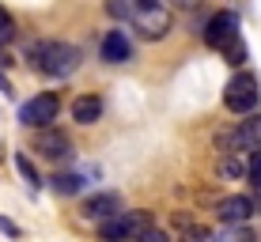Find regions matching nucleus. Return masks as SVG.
Here are the masks:
<instances>
[{
    "mask_svg": "<svg viewBox=\"0 0 261 242\" xmlns=\"http://www.w3.org/2000/svg\"><path fill=\"white\" fill-rule=\"evenodd\" d=\"M170 4H174V8H182V12H193V8H201L204 0H170Z\"/></svg>",
    "mask_w": 261,
    "mask_h": 242,
    "instance_id": "nucleus-19",
    "label": "nucleus"
},
{
    "mask_svg": "<svg viewBox=\"0 0 261 242\" xmlns=\"http://www.w3.org/2000/svg\"><path fill=\"white\" fill-rule=\"evenodd\" d=\"M144 227H151V216L148 212H140V208H133V212H114V216H106V220H98V238H106V242H121V238H140L144 235Z\"/></svg>",
    "mask_w": 261,
    "mask_h": 242,
    "instance_id": "nucleus-3",
    "label": "nucleus"
},
{
    "mask_svg": "<svg viewBox=\"0 0 261 242\" xmlns=\"http://www.w3.org/2000/svg\"><path fill=\"white\" fill-rule=\"evenodd\" d=\"M216 174H220L223 182H242V178H246V159H242V151H223L220 163H216Z\"/></svg>",
    "mask_w": 261,
    "mask_h": 242,
    "instance_id": "nucleus-12",
    "label": "nucleus"
},
{
    "mask_svg": "<svg viewBox=\"0 0 261 242\" xmlns=\"http://www.w3.org/2000/svg\"><path fill=\"white\" fill-rule=\"evenodd\" d=\"M133 26H137V34L144 42H163L170 34V26H174V19H170V8H163L159 0H140L137 15L129 19Z\"/></svg>",
    "mask_w": 261,
    "mask_h": 242,
    "instance_id": "nucleus-2",
    "label": "nucleus"
},
{
    "mask_svg": "<svg viewBox=\"0 0 261 242\" xmlns=\"http://www.w3.org/2000/svg\"><path fill=\"white\" fill-rule=\"evenodd\" d=\"M257 102H261V87H257L254 72H235L227 79V87H223V106H227L231 114H250V110H257Z\"/></svg>",
    "mask_w": 261,
    "mask_h": 242,
    "instance_id": "nucleus-4",
    "label": "nucleus"
},
{
    "mask_svg": "<svg viewBox=\"0 0 261 242\" xmlns=\"http://www.w3.org/2000/svg\"><path fill=\"white\" fill-rule=\"evenodd\" d=\"M121 208V197L114 193V190H106V193H91L84 201V220H91V223H98V220H106V216H114V212Z\"/></svg>",
    "mask_w": 261,
    "mask_h": 242,
    "instance_id": "nucleus-9",
    "label": "nucleus"
},
{
    "mask_svg": "<svg viewBox=\"0 0 261 242\" xmlns=\"http://www.w3.org/2000/svg\"><path fill=\"white\" fill-rule=\"evenodd\" d=\"M137 8H140V0H106V15L114 23H129L137 15Z\"/></svg>",
    "mask_w": 261,
    "mask_h": 242,
    "instance_id": "nucleus-15",
    "label": "nucleus"
},
{
    "mask_svg": "<svg viewBox=\"0 0 261 242\" xmlns=\"http://www.w3.org/2000/svg\"><path fill=\"white\" fill-rule=\"evenodd\" d=\"M61 114V98L53 91H42L34 98H27V102L19 106V125H27V129H42V125H53Z\"/></svg>",
    "mask_w": 261,
    "mask_h": 242,
    "instance_id": "nucleus-5",
    "label": "nucleus"
},
{
    "mask_svg": "<svg viewBox=\"0 0 261 242\" xmlns=\"http://www.w3.org/2000/svg\"><path fill=\"white\" fill-rule=\"evenodd\" d=\"M15 170H19V174L27 178V182H31L34 185V190H38V185H42V178H38V170H34V163H31V159H27L23 155V151H19V155H15Z\"/></svg>",
    "mask_w": 261,
    "mask_h": 242,
    "instance_id": "nucleus-16",
    "label": "nucleus"
},
{
    "mask_svg": "<svg viewBox=\"0 0 261 242\" xmlns=\"http://www.w3.org/2000/svg\"><path fill=\"white\" fill-rule=\"evenodd\" d=\"M12 38H15V19L8 15V8H0V46H8Z\"/></svg>",
    "mask_w": 261,
    "mask_h": 242,
    "instance_id": "nucleus-18",
    "label": "nucleus"
},
{
    "mask_svg": "<svg viewBox=\"0 0 261 242\" xmlns=\"http://www.w3.org/2000/svg\"><path fill=\"white\" fill-rule=\"evenodd\" d=\"M216 216H220L223 223H246L250 216H254V201H250V197H242V193L223 197V201L216 204Z\"/></svg>",
    "mask_w": 261,
    "mask_h": 242,
    "instance_id": "nucleus-10",
    "label": "nucleus"
},
{
    "mask_svg": "<svg viewBox=\"0 0 261 242\" xmlns=\"http://www.w3.org/2000/svg\"><path fill=\"white\" fill-rule=\"evenodd\" d=\"M53 193H61V197H76V193H84V174H72V170H65V174H53Z\"/></svg>",
    "mask_w": 261,
    "mask_h": 242,
    "instance_id": "nucleus-14",
    "label": "nucleus"
},
{
    "mask_svg": "<svg viewBox=\"0 0 261 242\" xmlns=\"http://www.w3.org/2000/svg\"><path fill=\"white\" fill-rule=\"evenodd\" d=\"M0 91H4V95H12V84H8L4 76H0Z\"/></svg>",
    "mask_w": 261,
    "mask_h": 242,
    "instance_id": "nucleus-21",
    "label": "nucleus"
},
{
    "mask_svg": "<svg viewBox=\"0 0 261 242\" xmlns=\"http://www.w3.org/2000/svg\"><path fill=\"white\" fill-rule=\"evenodd\" d=\"M98 118H102V98L98 95H80L72 102V121L76 125H95Z\"/></svg>",
    "mask_w": 261,
    "mask_h": 242,
    "instance_id": "nucleus-11",
    "label": "nucleus"
},
{
    "mask_svg": "<svg viewBox=\"0 0 261 242\" xmlns=\"http://www.w3.org/2000/svg\"><path fill=\"white\" fill-rule=\"evenodd\" d=\"M246 178L254 185H261V148H250V159H246Z\"/></svg>",
    "mask_w": 261,
    "mask_h": 242,
    "instance_id": "nucleus-17",
    "label": "nucleus"
},
{
    "mask_svg": "<svg viewBox=\"0 0 261 242\" xmlns=\"http://www.w3.org/2000/svg\"><path fill=\"white\" fill-rule=\"evenodd\" d=\"M204 46H212V49H223V46H231V42L239 38V15L235 12H216L208 23H204Z\"/></svg>",
    "mask_w": 261,
    "mask_h": 242,
    "instance_id": "nucleus-7",
    "label": "nucleus"
},
{
    "mask_svg": "<svg viewBox=\"0 0 261 242\" xmlns=\"http://www.w3.org/2000/svg\"><path fill=\"white\" fill-rule=\"evenodd\" d=\"M235 132H239V140L246 144V151L250 148H261V114H242V121L235 125Z\"/></svg>",
    "mask_w": 261,
    "mask_h": 242,
    "instance_id": "nucleus-13",
    "label": "nucleus"
},
{
    "mask_svg": "<svg viewBox=\"0 0 261 242\" xmlns=\"http://www.w3.org/2000/svg\"><path fill=\"white\" fill-rule=\"evenodd\" d=\"M98 57L106 61V65H125V61H133V42H129V34L125 31H106L102 34V42H98Z\"/></svg>",
    "mask_w": 261,
    "mask_h": 242,
    "instance_id": "nucleus-8",
    "label": "nucleus"
},
{
    "mask_svg": "<svg viewBox=\"0 0 261 242\" xmlns=\"http://www.w3.org/2000/svg\"><path fill=\"white\" fill-rule=\"evenodd\" d=\"M27 61H31L38 72L53 76V79H68L80 68L84 53H80V46H72V42H34V46L27 49Z\"/></svg>",
    "mask_w": 261,
    "mask_h": 242,
    "instance_id": "nucleus-1",
    "label": "nucleus"
},
{
    "mask_svg": "<svg viewBox=\"0 0 261 242\" xmlns=\"http://www.w3.org/2000/svg\"><path fill=\"white\" fill-rule=\"evenodd\" d=\"M0 231H4V235H19V227H15V223H8V220H0Z\"/></svg>",
    "mask_w": 261,
    "mask_h": 242,
    "instance_id": "nucleus-20",
    "label": "nucleus"
},
{
    "mask_svg": "<svg viewBox=\"0 0 261 242\" xmlns=\"http://www.w3.org/2000/svg\"><path fill=\"white\" fill-rule=\"evenodd\" d=\"M31 151H38V155L49 159V163H65V159H72V140L61 129H53V125H42V129L34 132Z\"/></svg>",
    "mask_w": 261,
    "mask_h": 242,
    "instance_id": "nucleus-6",
    "label": "nucleus"
}]
</instances>
